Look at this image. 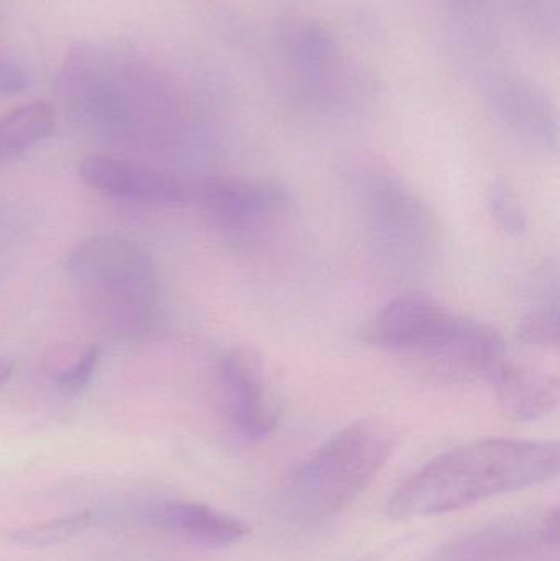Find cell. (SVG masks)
Returning a JSON list of instances; mask_svg holds the SVG:
<instances>
[{"label": "cell", "instance_id": "18", "mask_svg": "<svg viewBox=\"0 0 560 561\" xmlns=\"http://www.w3.org/2000/svg\"><path fill=\"white\" fill-rule=\"evenodd\" d=\"M101 346L91 345L85 348V352L79 355L75 363L55 373L53 381H55L56 388L65 394L81 392L91 381L92 375H94L95 368L101 362Z\"/></svg>", "mask_w": 560, "mask_h": 561}, {"label": "cell", "instance_id": "23", "mask_svg": "<svg viewBox=\"0 0 560 561\" xmlns=\"http://www.w3.org/2000/svg\"><path fill=\"white\" fill-rule=\"evenodd\" d=\"M357 561H380V560H378V557L367 556V557H362V559H358Z\"/></svg>", "mask_w": 560, "mask_h": 561}, {"label": "cell", "instance_id": "11", "mask_svg": "<svg viewBox=\"0 0 560 561\" xmlns=\"http://www.w3.org/2000/svg\"><path fill=\"white\" fill-rule=\"evenodd\" d=\"M79 176L91 190L137 203L186 206L187 176L163 173L107 157L82 161Z\"/></svg>", "mask_w": 560, "mask_h": 561}, {"label": "cell", "instance_id": "7", "mask_svg": "<svg viewBox=\"0 0 560 561\" xmlns=\"http://www.w3.org/2000/svg\"><path fill=\"white\" fill-rule=\"evenodd\" d=\"M431 561H560L558 507L450 540Z\"/></svg>", "mask_w": 560, "mask_h": 561}, {"label": "cell", "instance_id": "6", "mask_svg": "<svg viewBox=\"0 0 560 561\" xmlns=\"http://www.w3.org/2000/svg\"><path fill=\"white\" fill-rule=\"evenodd\" d=\"M66 272L95 313L121 329L144 327L157 309L153 260L130 240L112 236L84 240L66 259Z\"/></svg>", "mask_w": 560, "mask_h": 561}, {"label": "cell", "instance_id": "4", "mask_svg": "<svg viewBox=\"0 0 560 561\" xmlns=\"http://www.w3.org/2000/svg\"><path fill=\"white\" fill-rule=\"evenodd\" d=\"M351 184L372 255L391 275H424L439 247L436 219L426 204L375 161L357 164Z\"/></svg>", "mask_w": 560, "mask_h": 561}, {"label": "cell", "instance_id": "10", "mask_svg": "<svg viewBox=\"0 0 560 561\" xmlns=\"http://www.w3.org/2000/svg\"><path fill=\"white\" fill-rule=\"evenodd\" d=\"M216 376L224 411L236 431L253 442L273 434L279 421L278 402L259 352L230 350L217 363Z\"/></svg>", "mask_w": 560, "mask_h": 561}, {"label": "cell", "instance_id": "1", "mask_svg": "<svg viewBox=\"0 0 560 561\" xmlns=\"http://www.w3.org/2000/svg\"><path fill=\"white\" fill-rule=\"evenodd\" d=\"M556 442L487 438L462 445L424 465L388 504L395 520L426 519L480 501L538 486L558 477Z\"/></svg>", "mask_w": 560, "mask_h": 561}, {"label": "cell", "instance_id": "2", "mask_svg": "<svg viewBox=\"0 0 560 561\" xmlns=\"http://www.w3.org/2000/svg\"><path fill=\"white\" fill-rule=\"evenodd\" d=\"M362 336L368 345L447 385L490 381L506 358L505 343L492 327L416 294L378 310Z\"/></svg>", "mask_w": 560, "mask_h": 561}, {"label": "cell", "instance_id": "5", "mask_svg": "<svg viewBox=\"0 0 560 561\" xmlns=\"http://www.w3.org/2000/svg\"><path fill=\"white\" fill-rule=\"evenodd\" d=\"M272 38L293 89L309 107L322 114L352 115L374 101V75L344 55L338 36L321 20L282 16L273 25Z\"/></svg>", "mask_w": 560, "mask_h": 561}, {"label": "cell", "instance_id": "19", "mask_svg": "<svg viewBox=\"0 0 560 561\" xmlns=\"http://www.w3.org/2000/svg\"><path fill=\"white\" fill-rule=\"evenodd\" d=\"M519 22L536 36L549 38L556 28L555 0H512Z\"/></svg>", "mask_w": 560, "mask_h": 561}, {"label": "cell", "instance_id": "16", "mask_svg": "<svg viewBox=\"0 0 560 561\" xmlns=\"http://www.w3.org/2000/svg\"><path fill=\"white\" fill-rule=\"evenodd\" d=\"M94 523L95 514L84 511V513L58 517L48 523L33 524V526L13 530L10 533V539L19 546L43 549V547L58 546V543L72 539L78 534L88 530Z\"/></svg>", "mask_w": 560, "mask_h": 561}, {"label": "cell", "instance_id": "20", "mask_svg": "<svg viewBox=\"0 0 560 561\" xmlns=\"http://www.w3.org/2000/svg\"><path fill=\"white\" fill-rule=\"evenodd\" d=\"M28 85V79L20 69L0 61V92L13 94L23 91Z\"/></svg>", "mask_w": 560, "mask_h": 561}, {"label": "cell", "instance_id": "17", "mask_svg": "<svg viewBox=\"0 0 560 561\" xmlns=\"http://www.w3.org/2000/svg\"><path fill=\"white\" fill-rule=\"evenodd\" d=\"M487 209L496 226L512 237L528 229V213L515 190L505 181H495L487 191Z\"/></svg>", "mask_w": 560, "mask_h": 561}, {"label": "cell", "instance_id": "22", "mask_svg": "<svg viewBox=\"0 0 560 561\" xmlns=\"http://www.w3.org/2000/svg\"><path fill=\"white\" fill-rule=\"evenodd\" d=\"M15 362L7 355H0V386L5 385L12 378Z\"/></svg>", "mask_w": 560, "mask_h": 561}, {"label": "cell", "instance_id": "13", "mask_svg": "<svg viewBox=\"0 0 560 561\" xmlns=\"http://www.w3.org/2000/svg\"><path fill=\"white\" fill-rule=\"evenodd\" d=\"M490 381L500 408L512 421H541L558 409L559 379L548 373L505 358Z\"/></svg>", "mask_w": 560, "mask_h": 561}, {"label": "cell", "instance_id": "14", "mask_svg": "<svg viewBox=\"0 0 560 561\" xmlns=\"http://www.w3.org/2000/svg\"><path fill=\"white\" fill-rule=\"evenodd\" d=\"M55 128L53 111L45 102H33L0 118V160L15 157L48 138Z\"/></svg>", "mask_w": 560, "mask_h": 561}, {"label": "cell", "instance_id": "9", "mask_svg": "<svg viewBox=\"0 0 560 561\" xmlns=\"http://www.w3.org/2000/svg\"><path fill=\"white\" fill-rule=\"evenodd\" d=\"M480 94L490 115L513 137L536 150H558V112L535 82L502 69L485 71L480 78Z\"/></svg>", "mask_w": 560, "mask_h": 561}, {"label": "cell", "instance_id": "3", "mask_svg": "<svg viewBox=\"0 0 560 561\" xmlns=\"http://www.w3.org/2000/svg\"><path fill=\"white\" fill-rule=\"evenodd\" d=\"M397 432L381 419H361L332 435L295 473L283 491L293 520L315 524L347 510L393 455Z\"/></svg>", "mask_w": 560, "mask_h": 561}, {"label": "cell", "instance_id": "12", "mask_svg": "<svg viewBox=\"0 0 560 561\" xmlns=\"http://www.w3.org/2000/svg\"><path fill=\"white\" fill-rule=\"evenodd\" d=\"M147 519L178 539L213 549L236 546L250 534L245 520L193 501H157L148 507Z\"/></svg>", "mask_w": 560, "mask_h": 561}, {"label": "cell", "instance_id": "8", "mask_svg": "<svg viewBox=\"0 0 560 561\" xmlns=\"http://www.w3.org/2000/svg\"><path fill=\"white\" fill-rule=\"evenodd\" d=\"M288 197L272 183L232 176L187 180L186 206L197 207L217 226L237 237L256 236L275 222Z\"/></svg>", "mask_w": 560, "mask_h": 561}, {"label": "cell", "instance_id": "21", "mask_svg": "<svg viewBox=\"0 0 560 561\" xmlns=\"http://www.w3.org/2000/svg\"><path fill=\"white\" fill-rule=\"evenodd\" d=\"M447 2L453 5L454 10L462 13V16L472 22H479L480 16L485 15L487 5H489V0H447Z\"/></svg>", "mask_w": 560, "mask_h": 561}, {"label": "cell", "instance_id": "15", "mask_svg": "<svg viewBox=\"0 0 560 561\" xmlns=\"http://www.w3.org/2000/svg\"><path fill=\"white\" fill-rule=\"evenodd\" d=\"M518 336L526 345L558 350L560 339L558 286L519 320Z\"/></svg>", "mask_w": 560, "mask_h": 561}]
</instances>
